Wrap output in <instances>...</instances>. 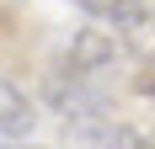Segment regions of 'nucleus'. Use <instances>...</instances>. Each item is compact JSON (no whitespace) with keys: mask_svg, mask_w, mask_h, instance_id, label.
Instances as JSON below:
<instances>
[{"mask_svg":"<svg viewBox=\"0 0 155 149\" xmlns=\"http://www.w3.org/2000/svg\"><path fill=\"white\" fill-rule=\"evenodd\" d=\"M123 96H155V27H86L70 37L59 69L48 80V101L70 112L112 106Z\"/></svg>","mask_w":155,"mask_h":149,"instance_id":"obj_1","label":"nucleus"},{"mask_svg":"<svg viewBox=\"0 0 155 149\" xmlns=\"http://www.w3.org/2000/svg\"><path fill=\"white\" fill-rule=\"evenodd\" d=\"M70 133L86 149H155V128L134 117H118L112 106H91V112H70Z\"/></svg>","mask_w":155,"mask_h":149,"instance_id":"obj_2","label":"nucleus"},{"mask_svg":"<svg viewBox=\"0 0 155 149\" xmlns=\"http://www.w3.org/2000/svg\"><path fill=\"white\" fill-rule=\"evenodd\" d=\"M70 5H80L102 27H139V21H150V5L144 0H70Z\"/></svg>","mask_w":155,"mask_h":149,"instance_id":"obj_3","label":"nucleus"},{"mask_svg":"<svg viewBox=\"0 0 155 149\" xmlns=\"http://www.w3.org/2000/svg\"><path fill=\"white\" fill-rule=\"evenodd\" d=\"M32 122H38V117H32V101L0 74V138H27Z\"/></svg>","mask_w":155,"mask_h":149,"instance_id":"obj_4","label":"nucleus"},{"mask_svg":"<svg viewBox=\"0 0 155 149\" xmlns=\"http://www.w3.org/2000/svg\"><path fill=\"white\" fill-rule=\"evenodd\" d=\"M5 149H38V144H5Z\"/></svg>","mask_w":155,"mask_h":149,"instance_id":"obj_5","label":"nucleus"}]
</instances>
